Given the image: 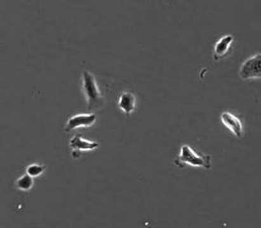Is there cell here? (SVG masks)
<instances>
[{"mask_svg":"<svg viewBox=\"0 0 261 228\" xmlns=\"http://www.w3.org/2000/svg\"><path fill=\"white\" fill-rule=\"evenodd\" d=\"M82 81L83 91L89 110H95L101 108L104 104V99L94 76L89 71H85L83 72Z\"/></svg>","mask_w":261,"mask_h":228,"instance_id":"6da1fadb","label":"cell"},{"mask_svg":"<svg viewBox=\"0 0 261 228\" xmlns=\"http://www.w3.org/2000/svg\"><path fill=\"white\" fill-rule=\"evenodd\" d=\"M178 167H183L185 165L191 166L201 167L206 169L212 167V157L211 155H199L194 151L188 145H184L181 148L180 154L175 160Z\"/></svg>","mask_w":261,"mask_h":228,"instance_id":"7a4b0ae2","label":"cell"},{"mask_svg":"<svg viewBox=\"0 0 261 228\" xmlns=\"http://www.w3.org/2000/svg\"><path fill=\"white\" fill-rule=\"evenodd\" d=\"M260 54L251 57L242 64L239 74L242 79L260 78L261 76Z\"/></svg>","mask_w":261,"mask_h":228,"instance_id":"3957f363","label":"cell"},{"mask_svg":"<svg viewBox=\"0 0 261 228\" xmlns=\"http://www.w3.org/2000/svg\"><path fill=\"white\" fill-rule=\"evenodd\" d=\"M96 119L97 117L94 113L77 114L69 119L64 130L69 132L82 127L92 126L96 121Z\"/></svg>","mask_w":261,"mask_h":228,"instance_id":"277c9868","label":"cell"},{"mask_svg":"<svg viewBox=\"0 0 261 228\" xmlns=\"http://www.w3.org/2000/svg\"><path fill=\"white\" fill-rule=\"evenodd\" d=\"M221 121L230 131L237 137L243 135V126L241 121L236 116L229 112H224L221 115Z\"/></svg>","mask_w":261,"mask_h":228,"instance_id":"5b68a950","label":"cell"},{"mask_svg":"<svg viewBox=\"0 0 261 228\" xmlns=\"http://www.w3.org/2000/svg\"><path fill=\"white\" fill-rule=\"evenodd\" d=\"M118 106L120 109L126 114L133 112L136 107L135 95L130 92L122 93L119 100Z\"/></svg>","mask_w":261,"mask_h":228,"instance_id":"8992f818","label":"cell"},{"mask_svg":"<svg viewBox=\"0 0 261 228\" xmlns=\"http://www.w3.org/2000/svg\"><path fill=\"white\" fill-rule=\"evenodd\" d=\"M70 147L74 150L85 151V150H93L99 147V144L95 141L87 140L81 135L77 134L70 141Z\"/></svg>","mask_w":261,"mask_h":228,"instance_id":"52a82bcc","label":"cell"},{"mask_svg":"<svg viewBox=\"0 0 261 228\" xmlns=\"http://www.w3.org/2000/svg\"><path fill=\"white\" fill-rule=\"evenodd\" d=\"M233 41V37L231 35H227L222 38L220 40L216 43L214 48V56L216 59L222 58L228 51L230 46Z\"/></svg>","mask_w":261,"mask_h":228,"instance_id":"ba28073f","label":"cell"},{"mask_svg":"<svg viewBox=\"0 0 261 228\" xmlns=\"http://www.w3.org/2000/svg\"><path fill=\"white\" fill-rule=\"evenodd\" d=\"M33 185H34V181L33 177L28 174L20 177L16 182L17 188L23 191L31 190Z\"/></svg>","mask_w":261,"mask_h":228,"instance_id":"9c48e42d","label":"cell"},{"mask_svg":"<svg viewBox=\"0 0 261 228\" xmlns=\"http://www.w3.org/2000/svg\"><path fill=\"white\" fill-rule=\"evenodd\" d=\"M45 167L44 165L38 164H32L28 166L27 169L28 175L32 177H37L44 172Z\"/></svg>","mask_w":261,"mask_h":228,"instance_id":"30bf717a","label":"cell"}]
</instances>
